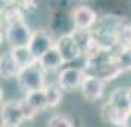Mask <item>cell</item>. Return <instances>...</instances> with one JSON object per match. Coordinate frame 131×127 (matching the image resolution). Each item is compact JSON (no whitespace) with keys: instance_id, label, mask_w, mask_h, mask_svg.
<instances>
[{"instance_id":"obj_1","label":"cell","mask_w":131,"mask_h":127,"mask_svg":"<svg viewBox=\"0 0 131 127\" xmlns=\"http://www.w3.org/2000/svg\"><path fill=\"white\" fill-rule=\"evenodd\" d=\"M125 19L116 13H105L99 16V21L93 28L97 49L102 52H115L116 47V31Z\"/></svg>"},{"instance_id":"obj_2","label":"cell","mask_w":131,"mask_h":127,"mask_svg":"<svg viewBox=\"0 0 131 127\" xmlns=\"http://www.w3.org/2000/svg\"><path fill=\"white\" fill-rule=\"evenodd\" d=\"M84 70L87 74L97 75L105 83L116 80L124 74L116 64L115 52H102V50H99L97 53L91 55L89 58H85Z\"/></svg>"},{"instance_id":"obj_3","label":"cell","mask_w":131,"mask_h":127,"mask_svg":"<svg viewBox=\"0 0 131 127\" xmlns=\"http://www.w3.org/2000/svg\"><path fill=\"white\" fill-rule=\"evenodd\" d=\"M3 33H5V42L7 43L9 49H19L30 46L34 28L31 27L30 22H27V19H21L12 24H7Z\"/></svg>"},{"instance_id":"obj_4","label":"cell","mask_w":131,"mask_h":127,"mask_svg":"<svg viewBox=\"0 0 131 127\" xmlns=\"http://www.w3.org/2000/svg\"><path fill=\"white\" fill-rule=\"evenodd\" d=\"M18 86L19 89L28 93V92H36V90H44L46 86L49 84L47 81V73L40 67V64H36L32 67L24 68L18 77Z\"/></svg>"},{"instance_id":"obj_5","label":"cell","mask_w":131,"mask_h":127,"mask_svg":"<svg viewBox=\"0 0 131 127\" xmlns=\"http://www.w3.org/2000/svg\"><path fill=\"white\" fill-rule=\"evenodd\" d=\"M69 16H71L72 28L80 31H93L99 21L97 11L93 6L84 3L72 6V9L69 11Z\"/></svg>"},{"instance_id":"obj_6","label":"cell","mask_w":131,"mask_h":127,"mask_svg":"<svg viewBox=\"0 0 131 127\" xmlns=\"http://www.w3.org/2000/svg\"><path fill=\"white\" fill-rule=\"evenodd\" d=\"M56 38L58 37L54 36V33L52 31L50 27H38V28H34V33H32V37H31L30 42V49L32 55L36 56L37 59H40L44 53H47L50 49L54 47L56 44Z\"/></svg>"},{"instance_id":"obj_7","label":"cell","mask_w":131,"mask_h":127,"mask_svg":"<svg viewBox=\"0 0 131 127\" xmlns=\"http://www.w3.org/2000/svg\"><path fill=\"white\" fill-rule=\"evenodd\" d=\"M85 74L87 73H85L84 67H74V65L63 67L58 73L56 83L59 84V87L63 92L78 90V89H81Z\"/></svg>"},{"instance_id":"obj_8","label":"cell","mask_w":131,"mask_h":127,"mask_svg":"<svg viewBox=\"0 0 131 127\" xmlns=\"http://www.w3.org/2000/svg\"><path fill=\"white\" fill-rule=\"evenodd\" d=\"M54 47L59 50L65 65L66 64H72V62H75V61H78L80 58L84 56L83 50L80 47L78 42L75 40L72 31L71 33H66V34H62V36H58Z\"/></svg>"},{"instance_id":"obj_9","label":"cell","mask_w":131,"mask_h":127,"mask_svg":"<svg viewBox=\"0 0 131 127\" xmlns=\"http://www.w3.org/2000/svg\"><path fill=\"white\" fill-rule=\"evenodd\" d=\"M27 121L22 101L21 99H9L2 103V124L3 126L21 127Z\"/></svg>"},{"instance_id":"obj_10","label":"cell","mask_w":131,"mask_h":127,"mask_svg":"<svg viewBox=\"0 0 131 127\" xmlns=\"http://www.w3.org/2000/svg\"><path fill=\"white\" fill-rule=\"evenodd\" d=\"M105 89H106V83L102 79H99L97 75H93V74H85L80 92L85 102L96 103L105 96Z\"/></svg>"},{"instance_id":"obj_11","label":"cell","mask_w":131,"mask_h":127,"mask_svg":"<svg viewBox=\"0 0 131 127\" xmlns=\"http://www.w3.org/2000/svg\"><path fill=\"white\" fill-rule=\"evenodd\" d=\"M22 71V68L19 67V64L16 62L15 56H13L12 50L7 49L5 50L2 56H0V74L3 80H18L19 74Z\"/></svg>"},{"instance_id":"obj_12","label":"cell","mask_w":131,"mask_h":127,"mask_svg":"<svg viewBox=\"0 0 131 127\" xmlns=\"http://www.w3.org/2000/svg\"><path fill=\"white\" fill-rule=\"evenodd\" d=\"M127 114H128V112L115 108L112 105H109L107 102L103 103V106H102V109H100L102 120L105 121V124H111L112 127H124Z\"/></svg>"},{"instance_id":"obj_13","label":"cell","mask_w":131,"mask_h":127,"mask_svg":"<svg viewBox=\"0 0 131 127\" xmlns=\"http://www.w3.org/2000/svg\"><path fill=\"white\" fill-rule=\"evenodd\" d=\"M38 64H40V67H41L46 73H54V71L59 73L60 70L63 68V65H65V62L62 59L59 50L56 47L50 49L47 53L43 55L41 58L38 59Z\"/></svg>"},{"instance_id":"obj_14","label":"cell","mask_w":131,"mask_h":127,"mask_svg":"<svg viewBox=\"0 0 131 127\" xmlns=\"http://www.w3.org/2000/svg\"><path fill=\"white\" fill-rule=\"evenodd\" d=\"M109 105H112L115 108L125 111V112H130V96H128V87H116L111 92V95L106 101Z\"/></svg>"},{"instance_id":"obj_15","label":"cell","mask_w":131,"mask_h":127,"mask_svg":"<svg viewBox=\"0 0 131 127\" xmlns=\"http://www.w3.org/2000/svg\"><path fill=\"white\" fill-rule=\"evenodd\" d=\"M22 99L28 103V106H30L32 111H36L37 114H38V112H43V111H46V109H49L44 90H36V92L24 93Z\"/></svg>"},{"instance_id":"obj_16","label":"cell","mask_w":131,"mask_h":127,"mask_svg":"<svg viewBox=\"0 0 131 127\" xmlns=\"http://www.w3.org/2000/svg\"><path fill=\"white\" fill-rule=\"evenodd\" d=\"M44 93H46V101H47L49 109L58 108L60 103L63 102V93L65 92L60 89L58 83H49L44 89Z\"/></svg>"},{"instance_id":"obj_17","label":"cell","mask_w":131,"mask_h":127,"mask_svg":"<svg viewBox=\"0 0 131 127\" xmlns=\"http://www.w3.org/2000/svg\"><path fill=\"white\" fill-rule=\"evenodd\" d=\"M10 50H12L15 59H16V62L19 64V67L22 68V70H24V68H28V67H32V65H36V64H38V59L32 55V52H31L28 47L10 49Z\"/></svg>"},{"instance_id":"obj_18","label":"cell","mask_w":131,"mask_h":127,"mask_svg":"<svg viewBox=\"0 0 131 127\" xmlns=\"http://www.w3.org/2000/svg\"><path fill=\"white\" fill-rule=\"evenodd\" d=\"M116 47L131 49V22L124 21L116 31Z\"/></svg>"},{"instance_id":"obj_19","label":"cell","mask_w":131,"mask_h":127,"mask_svg":"<svg viewBox=\"0 0 131 127\" xmlns=\"http://www.w3.org/2000/svg\"><path fill=\"white\" fill-rule=\"evenodd\" d=\"M115 59L122 73H131V49H118L115 50Z\"/></svg>"},{"instance_id":"obj_20","label":"cell","mask_w":131,"mask_h":127,"mask_svg":"<svg viewBox=\"0 0 131 127\" xmlns=\"http://www.w3.org/2000/svg\"><path fill=\"white\" fill-rule=\"evenodd\" d=\"M46 127H77L74 121L65 114H54L46 123Z\"/></svg>"},{"instance_id":"obj_21","label":"cell","mask_w":131,"mask_h":127,"mask_svg":"<svg viewBox=\"0 0 131 127\" xmlns=\"http://www.w3.org/2000/svg\"><path fill=\"white\" fill-rule=\"evenodd\" d=\"M124 127H131V111L128 112V114H127V118H125Z\"/></svg>"},{"instance_id":"obj_22","label":"cell","mask_w":131,"mask_h":127,"mask_svg":"<svg viewBox=\"0 0 131 127\" xmlns=\"http://www.w3.org/2000/svg\"><path fill=\"white\" fill-rule=\"evenodd\" d=\"M128 96H130V111H131V86L128 87Z\"/></svg>"}]
</instances>
